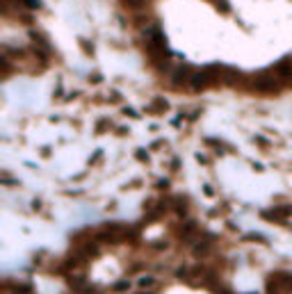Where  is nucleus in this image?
Returning <instances> with one entry per match:
<instances>
[{"label":"nucleus","mask_w":292,"mask_h":294,"mask_svg":"<svg viewBox=\"0 0 292 294\" xmlns=\"http://www.w3.org/2000/svg\"><path fill=\"white\" fill-rule=\"evenodd\" d=\"M272 73L281 80L283 85H292V57L281 60L276 66H272Z\"/></svg>","instance_id":"obj_3"},{"label":"nucleus","mask_w":292,"mask_h":294,"mask_svg":"<svg viewBox=\"0 0 292 294\" xmlns=\"http://www.w3.org/2000/svg\"><path fill=\"white\" fill-rule=\"evenodd\" d=\"M267 289L274 294L281 292H292V274H285V271H278V274H272L267 280Z\"/></svg>","instance_id":"obj_2"},{"label":"nucleus","mask_w":292,"mask_h":294,"mask_svg":"<svg viewBox=\"0 0 292 294\" xmlns=\"http://www.w3.org/2000/svg\"><path fill=\"white\" fill-rule=\"evenodd\" d=\"M167 107H169V103L164 98H155L153 103L149 105V112H167Z\"/></svg>","instance_id":"obj_6"},{"label":"nucleus","mask_w":292,"mask_h":294,"mask_svg":"<svg viewBox=\"0 0 292 294\" xmlns=\"http://www.w3.org/2000/svg\"><path fill=\"white\" fill-rule=\"evenodd\" d=\"M128 7H133V10H139V7L146 5V0H124Z\"/></svg>","instance_id":"obj_7"},{"label":"nucleus","mask_w":292,"mask_h":294,"mask_svg":"<svg viewBox=\"0 0 292 294\" xmlns=\"http://www.w3.org/2000/svg\"><path fill=\"white\" fill-rule=\"evenodd\" d=\"M283 87L285 85L272 73V69L265 71V73H258L256 78L251 80V89L258 91V94H278Z\"/></svg>","instance_id":"obj_1"},{"label":"nucleus","mask_w":292,"mask_h":294,"mask_svg":"<svg viewBox=\"0 0 292 294\" xmlns=\"http://www.w3.org/2000/svg\"><path fill=\"white\" fill-rule=\"evenodd\" d=\"M292 215V208L287 205V208H274L272 212H265V217H276V219H285V217Z\"/></svg>","instance_id":"obj_5"},{"label":"nucleus","mask_w":292,"mask_h":294,"mask_svg":"<svg viewBox=\"0 0 292 294\" xmlns=\"http://www.w3.org/2000/svg\"><path fill=\"white\" fill-rule=\"evenodd\" d=\"M192 73L194 71L189 69V66H178V69L173 71V85L178 87V85H189V80H192Z\"/></svg>","instance_id":"obj_4"}]
</instances>
